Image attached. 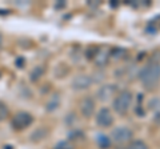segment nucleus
<instances>
[{
    "instance_id": "f257e3e1",
    "label": "nucleus",
    "mask_w": 160,
    "mask_h": 149,
    "mask_svg": "<svg viewBox=\"0 0 160 149\" xmlns=\"http://www.w3.org/2000/svg\"><path fill=\"white\" fill-rule=\"evenodd\" d=\"M138 77L147 91H153L160 83V64L149 63L138 73Z\"/></svg>"
},
{
    "instance_id": "f03ea898",
    "label": "nucleus",
    "mask_w": 160,
    "mask_h": 149,
    "mask_svg": "<svg viewBox=\"0 0 160 149\" xmlns=\"http://www.w3.org/2000/svg\"><path fill=\"white\" fill-rule=\"evenodd\" d=\"M132 101H133L132 92L128 91V89H124V91L118 93V95L113 97V101H112L113 112L120 116H126L129 111V108H131Z\"/></svg>"
},
{
    "instance_id": "7ed1b4c3",
    "label": "nucleus",
    "mask_w": 160,
    "mask_h": 149,
    "mask_svg": "<svg viewBox=\"0 0 160 149\" xmlns=\"http://www.w3.org/2000/svg\"><path fill=\"white\" fill-rule=\"evenodd\" d=\"M33 123V116L28 112L20 111L12 118V128L15 131H24L28 127H31V124Z\"/></svg>"
},
{
    "instance_id": "20e7f679",
    "label": "nucleus",
    "mask_w": 160,
    "mask_h": 149,
    "mask_svg": "<svg viewBox=\"0 0 160 149\" xmlns=\"http://www.w3.org/2000/svg\"><path fill=\"white\" fill-rule=\"evenodd\" d=\"M111 141L116 144H127L132 140L133 133L128 127H116L111 132Z\"/></svg>"
},
{
    "instance_id": "39448f33",
    "label": "nucleus",
    "mask_w": 160,
    "mask_h": 149,
    "mask_svg": "<svg viewBox=\"0 0 160 149\" xmlns=\"http://www.w3.org/2000/svg\"><path fill=\"white\" fill-rule=\"evenodd\" d=\"M116 92H118V85L116 84H103L100 85L96 91V97L99 101H109L112 97L116 96Z\"/></svg>"
},
{
    "instance_id": "423d86ee",
    "label": "nucleus",
    "mask_w": 160,
    "mask_h": 149,
    "mask_svg": "<svg viewBox=\"0 0 160 149\" xmlns=\"http://www.w3.org/2000/svg\"><path fill=\"white\" fill-rule=\"evenodd\" d=\"M92 77L89 74L86 73H79L76 74L73 79H72V83H71V87L73 91L76 92H82V91H87V89L92 85Z\"/></svg>"
},
{
    "instance_id": "0eeeda50",
    "label": "nucleus",
    "mask_w": 160,
    "mask_h": 149,
    "mask_svg": "<svg viewBox=\"0 0 160 149\" xmlns=\"http://www.w3.org/2000/svg\"><path fill=\"white\" fill-rule=\"evenodd\" d=\"M115 117L112 115V111L107 107L100 108L96 113V124L100 128H109L113 124Z\"/></svg>"
},
{
    "instance_id": "6e6552de",
    "label": "nucleus",
    "mask_w": 160,
    "mask_h": 149,
    "mask_svg": "<svg viewBox=\"0 0 160 149\" xmlns=\"http://www.w3.org/2000/svg\"><path fill=\"white\" fill-rule=\"evenodd\" d=\"M95 111H96V103H95L93 97L86 96L80 101V113L83 117L91 118L95 115Z\"/></svg>"
},
{
    "instance_id": "1a4fd4ad",
    "label": "nucleus",
    "mask_w": 160,
    "mask_h": 149,
    "mask_svg": "<svg viewBox=\"0 0 160 149\" xmlns=\"http://www.w3.org/2000/svg\"><path fill=\"white\" fill-rule=\"evenodd\" d=\"M109 59H111V49L108 47H98V51L95 53V56L92 59V61L96 64L98 67H106Z\"/></svg>"
},
{
    "instance_id": "9d476101",
    "label": "nucleus",
    "mask_w": 160,
    "mask_h": 149,
    "mask_svg": "<svg viewBox=\"0 0 160 149\" xmlns=\"http://www.w3.org/2000/svg\"><path fill=\"white\" fill-rule=\"evenodd\" d=\"M60 105V95L59 93H53V95L48 99L46 104V111L47 112H55Z\"/></svg>"
},
{
    "instance_id": "9b49d317",
    "label": "nucleus",
    "mask_w": 160,
    "mask_h": 149,
    "mask_svg": "<svg viewBox=\"0 0 160 149\" xmlns=\"http://www.w3.org/2000/svg\"><path fill=\"white\" fill-rule=\"evenodd\" d=\"M96 144H98V147L100 149H108L109 147H111V137L107 136V135H104V133H99V135L96 136Z\"/></svg>"
},
{
    "instance_id": "f8f14e48",
    "label": "nucleus",
    "mask_w": 160,
    "mask_h": 149,
    "mask_svg": "<svg viewBox=\"0 0 160 149\" xmlns=\"http://www.w3.org/2000/svg\"><path fill=\"white\" fill-rule=\"evenodd\" d=\"M47 135H48V129H47V128H44V127L38 128L36 131H33V132H32L31 140H32L33 142H39V141L44 140V138L47 137Z\"/></svg>"
},
{
    "instance_id": "ddd939ff",
    "label": "nucleus",
    "mask_w": 160,
    "mask_h": 149,
    "mask_svg": "<svg viewBox=\"0 0 160 149\" xmlns=\"http://www.w3.org/2000/svg\"><path fill=\"white\" fill-rule=\"evenodd\" d=\"M44 67L43 65H36L31 72H29V80L31 81H38V80H40L42 79V76L44 74Z\"/></svg>"
},
{
    "instance_id": "4468645a",
    "label": "nucleus",
    "mask_w": 160,
    "mask_h": 149,
    "mask_svg": "<svg viewBox=\"0 0 160 149\" xmlns=\"http://www.w3.org/2000/svg\"><path fill=\"white\" fill-rule=\"evenodd\" d=\"M84 132L82 129H71V131L68 132V141H79V140H84Z\"/></svg>"
},
{
    "instance_id": "2eb2a0df",
    "label": "nucleus",
    "mask_w": 160,
    "mask_h": 149,
    "mask_svg": "<svg viewBox=\"0 0 160 149\" xmlns=\"http://www.w3.org/2000/svg\"><path fill=\"white\" fill-rule=\"evenodd\" d=\"M127 51L123 48H112L111 49V59H113V60H122V59L126 56Z\"/></svg>"
},
{
    "instance_id": "dca6fc26",
    "label": "nucleus",
    "mask_w": 160,
    "mask_h": 149,
    "mask_svg": "<svg viewBox=\"0 0 160 149\" xmlns=\"http://www.w3.org/2000/svg\"><path fill=\"white\" fill-rule=\"evenodd\" d=\"M127 149H148V145L142 140H133L128 144Z\"/></svg>"
},
{
    "instance_id": "f3484780",
    "label": "nucleus",
    "mask_w": 160,
    "mask_h": 149,
    "mask_svg": "<svg viewBox=\"0 0 160 149\" xmlns=\"http://www.w3.org/2000/svg\"><path fill=\"white\" fill-rule=\"evenodd\" d=\"M8 115H9V109L7 107V104L0 101V123L6 120V118L8 117Z\"/></svg>"
},
{
    "instance_id": "a211bd4d",
    "label": "nucleus",
    "mask_w": 160,
    "mask_h": 149,
    "mask_svg": "<svg viewBox=\"0 0 160 149\" xmlns=\"http://www.w3.org/2000/svg\"><path fill=\"white\" fill-rule=\"evenodd\" d=\"M55 149H73V145L68 140H63L55 145Z\"/></svg>"
},
{
    "instance_id": "6ab92c4d",
    "label": "nucleus",
    "mask_w": 160,
    "mask_h": 149,
    "mask_svg": "<svg viewBox=\"0 0 160 149\" xmlns=\"http://www.w3.org/2000/svg\"><path fill=\"white\" fill-rule=\"evenodd\" d=\"M148 108L153 109L155 112H160V99H158V97L152 99V100L149 101V104H148Z\"/></svg>"
},
{
    "instance_id": "aec40b11",
    "label": "nucleus",
    "mask_w": 160,
    "mask_h": 149,
    "mask_svg": "<svg viewBox=\"0 0 160 149\" xmlns=\"http://www.w3.org/2000/svg\"><path fill=\"white\" fill-rule=\"evenodd\" d=\"M96 51H98V47H95V46L89 47L87 49V52H86V57L88 59V60H92L93 56H95V53H96Z\"/></svg>"
},
{
    "instance_id": "412c9836",
    "label": "nucleus",
    "mask_w": 160,
    "mask_h": 149,
    "mask_svg": "<svg viewBox=\"0 0 160 149\" xmlns=\"http://www.w3.org/2000/svg\"><path fill=\"white\" fill-rule=\"evenodd\" d=\"M15 63H16V64H18V67H19V68H23V64H24V60H23V59H22V57H20V59H18V60H16V61H15Z\"/></svg>"
},
{
    "instance_id": "4be33fe9",
    "label": "nucleus",
    "mask_w": 160,
    "mask_h": 149,
    "mask_svg": "<svg viewBox=\"0 0 160 149\" xmlns=\"http://www.w3.org/2000/svg\"><path fill=\"white\" fill-rule=\"evenodd\" d=\"M55 7H56V8H63V7H66V3H60V4L58 3Z\"/></svg>"
},
{
    "instance_id": "5701e85b",
    "label": "nucleus",
    "mask_w": 160,
    "mask_h": 149,
    "mask_svg": "<svg viewBox=\"0 0 160 149\" xmlns=\"http://www.w3.org/2000/svg\"><path fill=\"white\" fill-rule=\"evenodd\" d=\"M109 6L113 7V8H116L118 7V3H109Z\"/></svg>"
}]
</instances>
